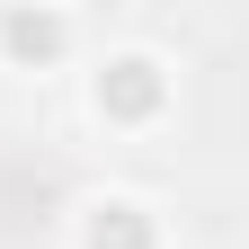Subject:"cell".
I'll return each instance as SVG.
<instances>
[{
    "label": "cell",
    "instance_id": "6da1fadb",
    "mask_svg": "<svg viewBox=\"0 0 249 249\" xmlns=\"http://www.w3.org/2000/svg\"><path fill=\"white\" fill-rule=\"evenodd\" d=\"M53 205H62L53 160H36V151H0V240H36Z\"/></svg>",
    "mask_w": 249,
    "mask_h": 249
}]
</instances>
